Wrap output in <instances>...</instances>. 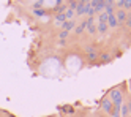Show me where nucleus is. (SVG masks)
<instances>
[{"instance_id": "20e7f679", "label": "nucleus", "mask_w": 131, "mask_h": 117, "mask_svg": "<svg viewBox=\"0 0 131 117\" xmlns=\"http://www.w3.org/2000/svg\"><path fill=\"white\" fill-rule=\"evenodd\" d=\"M74 27H76V22H74V21H65L62 24V30L70 33V30H74Z\"/></svg>"}, {"instance_id": "f3484780", "label": "nucleus", "mask_w": 131, "mask_h": 117, "mask_svg": "<svg viewBox=\"0 0 131 117\" xmlns=\"http://www.w3.org/2000/svg\"><path fill=\"white\" fill-rule=\"evenodd\" d=\"M87 32L90 35H95L96 33V24H92V25H87Z\"/></svg>"}, {"instance_id": "a878e982", "label": "nucleus", "mask_w": 131, "mask_h": 117, "mask_svg": "<svg viewBox=\"0 0 131 117\" xmlns=\"http://www.w3.org/2000/svg\"><path fill=\"white\" fill-rule=\"evenodd\" d=\"M103 117H109V115H103Z\"/></svg>"}, {"instance_id": "7ed1b4c3", "label": "nucleus", "mask_w": 131, "mask_h": 117, "mask_svg": "<svg viewBox=\"0 0 131 117\" xmlns=\"http://www.w3.org/2000/svg\"><path fill=\"white\" fill-rule=\"evenodd\" d=\"M112 108H114V103H112L109 98H103L101 100V109H103V112H106L109 115V112L112 111Z\"/></svg>"}, {"instance_id": "2eb2a0df", "label": "nucleus", "mask_w": 131, "mask_h": 117, "mask_svg": "<svg viewBox=\"0 0 131 117\" xmlns=\"http://www.w3.org/2000/svg\"><path fill=\"white\" fill-rule=\"evenodd\" d=\"M98 22H101V24H107V14H106L104 11L98 14Z\"/></svg>"}, {"instance_id": "9b49d317", "label": "nucleus", "mask_w": 131, "mask_h": 117, "mask_svg": "<svg viewBox=\"0 0 131 117\" xmlns=\"http://www.w3.org/2000/svg\"><path fill=\"white\" fill-rule=\"evenodd\" d=\"M128 114H129L128 104L126 103H122V106H120V117H128Z\"/></svg>"}, {"instance_id": "bb28decb", "label": "nucleus", "mask_w": 131, "mask_h": 117, "mask_svg": "<svg viewBox=\"0 0 131 117\" xmlns=\"http://www.w3.org/2000/svg\"><path fill=\"white\" fill-rule=\"evenodd\" d=\"M128 117H129V115H128Z\"/></svg>"}, {"instance_id": "5701e85b", "label": "nucleus", "mask_w": 131, "mask_h": 117, "mask_svg": "<svg viewBox=\"0 0 131 117\" xmlns=\"http://www.w3.org/2000/svg\"><path fill=\"white\" fill-rule=\"evenodd\" d=\"M65 2H62V0H57V2H55V6H62Z\"/></svg>"}, {"instance_id": "39448f33", "label": "nucleus", "mask_w": 131, "mask_h": 117, "mask_svg": "<svg viewBox=\"0 0 131 117\" xmlns=\"http://www.w3.org/2000/svg\"><path fill=\"white\" fill-rule=\"evenodd\" d=\"M84 14H87L89 17H93L96 13H95V9L92 8V5H90V2H85V6H84Z\"/></svg>"}, {"instance_id": "6e6552de", "label": "nucleus", "mask_w": 131, "mask_h": 117, "mask_svg": "<svg viewBox=\"0 0 131 117\" xmlns=\"http://www.w3.org/2000/svg\"><path fill=\"white\" fill-rule=\"evenodd\" d=\"M118 21H117V17L115 14H112V16H107V27H118Z\"/></svg>"}, {"instance_id": "6ab92c4d", "label": "nucleus", "mask_w": 131, "mask_h": 117, "mask_svg": "<svg viewBox=\"0 0 131 117\" xmlns=\"http://www.w3.org/2000/svg\"><path fill=\"white\" fill-rule=\"evenodd\" d=\"M85 52H87V54L96 52V47H95V46H87V47H85Z\"/></svg>"}, {"instance_id": "9d476101", "label": "nucleus", "mask_w": 131, "mask_h": 117, "mask_svg": "<svg viewBox=\"0 0 131 117\" xmlns=\"http://www.w3.org/2000/svg\"><path fill=\"white\" fill-rule=\"evenodd\" d=\"M100 60H101L103 63H109V62L112 60V55H111L109 52H103V54L100 55Z\"/></svg>"}, {"instance_id": "dca6fc26", "label": "nucleus", "mask_w": 131, "mask_h": 117, "mask_svg": "<svg viewBox=\"0 0 131 117\" xmlns=\"http://www.w3.org/2000/svg\"><path fill=\"white\" fill-rule=\"evenodd\" d=\"M104 13H106L107 16L115 14V6H106V8H104Z\"/></svg>"}, {"instance_id": "aec40b11", "label": "nucleus", "mask_w": 131, "mask_h": 117, "mask_svg": "<svg viewBox=\"0 0 131 117\" xmlns=\"http://www.w3.org/2000/svg\"><path fill=\"white\" fill-rule=\"evenodd\" d=\"M33 14L35 16H43L44 14V9H33Z\"/></svg>"}, {"instance_id": "1a4fd4ad", "label": "nucleus", "mask_w": 131, "mask_h": 117, "mask_svg": "<svg viewBox=\"0 0 131 117\" xmlns=\"http://www.w3.org/2000/svg\"><path fill=\"white\" fill-rule=\"evenodd\" d=\"M85 28H87V24H85V21H82V22H79L76 27H74V32H76L78 35H81L84 30H85Z\"/></svg>"}, {"instance_id": "4be33fe9", "label": "nucleus", "mask_w": 131, "mask_h": 117, "mask_svg": "<svg viewBox=\"0 0 131 117\" xmlns=\"http://www.w3.org/2000/svg\"><path fill=\"white\" fill-rule=\"evenodd\" d=\"M125 25H126L128 28H131V21H129V19H126V21H125Z\"/></svg>"}, {"instance_id": "ddd939ff", "label": "nucleus", "mask_w": 131, "mask_h": 117, "mask_svg": "<svg viewBox=\"0 0 131 117\" xmlns=\"http://www.w3.org/2000/svg\"><path fill=\"white\" fill-rule=\"evenodd\" d=\"M55 21H57L60 25L67 21V16H65V13H59V14H55Z\"/></svg>"}, {"instance_id": "f03ea898", "label": "nucleus", "mask_w": 131, "mask_h": 117, "mask_svg": "<svg viewBox=\"0 0 131 117\" xmlns=\"http://www.w3.org/2000/svg\"><path fill=\"white\" fill-rule=\"evenodd\" d=\"M90 5H92V8L95 9V13H103L104 11V8H106V5H104V0H93V2H90Z\"/></svg>"}, {"instance_id": "f257e3e1", "label": "nucleus", "mask_w": 131, "mask_h": 117, "mask_svg": "<svg viewBox=\"0 0 131 117\" xmlns=\"http://www.w3.org/2000/svg\"><path fill=\"white\" fill-rule=\"evenodd\" d=\"M112 103H114V106H122V103H123V92H122L118 87H115V89L111 90V98H109Z\"/></svg>"}, {"instance_id": "f8f14e48", "label": "nucleus", "mask_w": 131, "mask_h": 117, "mask_svg": "<svg viewBox=\"0 0 131 117\" xmlns=\"http://www.w3.org/2000/svg\"><path fill=\"white\" fill-rule=\"evenodd\" d=\"M107 24H101V22H98L96 24V32H100V33H106L107 32Z\"/></svg>"}, {"instance_id": "412c9836", "label": "nucleus", "mask_w": 131, "mask_h": 117, "mask_svg": "<svg viewBox=\"0 0 131 117\" xmlns=\"http://www.w3.org/2000/svg\"><path fill=\"white\" fill-rule=\"evenodd\" d=\"M59 36L62 38V40H65V38H67V36H68V32H65V30H62V32L59 33Z\"/></svg>"}, {"instance_id": "0eeeda50", "label": "nucleus", "mask_w": 131, "mask_h": 117, "mask_svg": "<svg viewBox=\"0 0 131 117\" xmlns=\"http://www.w3.org/2000/svg\"><path fill=\"white\" fill-rule=\"evenodd\" d=\"M84 6H85V2H78V6H76V9H74V14H76L78 17L79 16H84Z\"/></svg>"}, {"instance_id": "b1692460", "label": "nucleus", "mask_w": 131, "mask_h": 117, "mask_svg": "<svg viewBox=\"0 0 131 117\" xmlns=\"http://www.w3.org/2000/svg\"><path fill=\"white\" fill-rule=\"evenodd\" d=\"M126 104H128V111H129V114H131V100H129Z\"/></svg>"}, {"instance_id": "393cba45", "label": "nucleus", "mask_w": 131, "mask_h": 117, "mask_svg": "<svg viewBox=\"0 0 131 117\" xmlns=\"http://www.w3.org/2000/svg\"><path fill=\"white\" fill-rule=\"evenodd\" d=\"M126 19H129V21H131V11H126Z\"/></svg>"}, {"instance_id": "a211bd4d", "label": "nucleus", "mask_w": 131, "mask_h": 117, "mask_svg": "<svg viewBox=\"0 0 131 117\" xmlns=\"http://www.w3.org/2000/svg\"><path fill=\"white\" fill-rule=\"evenodd\" d=\"M96 59H98L96 52H92V54H87V60H89V62H95Z\"/></svg>"}, {"instance_id": "423d86ee", "label": "nucleus", "mask_w": 131, "mask_h": 117, "mask_svg": "<svg viewBox=\"0 0 131 117\" xmlns=\"http://www.w3.org/2000/svg\"><path fill=\"white\" fill-rule=\"evenodd\" d=\"M115 17H117L118 24L120 22H125L126 21V11H125V9H117V11H115Z\"/></svg>"}, {"instance_id": "4468645a", "label": "nucleus", "mask_w": 131, "mask_h": 117, "mask_svg": "<svg viewBox=\"0 0 131 117\" xmlns=\"http://www.w3.org/2000/svg\"><path fill=\"white\" fill-rule=\"evenodd\" d=\"M111 117H120V106H114L112 108V111L109 112Z\"/></svg>"}]
</instances>
